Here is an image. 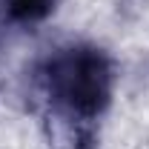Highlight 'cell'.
<instances>
[{
  "mask_svg": "<svg viewBox=\"0 0 149 149\" xmlns=\"http://www.w3.org/2000/svg\"><path fill=\"white\" fill-rule=\"evenodd\" d=\"M49 83L60 100H66L77 112H95L100 109L106 86H109V69L106 60L80 49V52H66L49 66Z\"/></svg>",
  "mask_w": 149,
  "mask_h": 149,
  "instance_id": "6da1fadb",
  "label": "cell"
},
{
  "mask_svg": "<svg viewBox=\"0 0 149 149\" xmlns=\"http://www.w3.org/2000/svg\"><path fill=\"white\" fill-rule=\"evenodd\" d=\"M55 0H9V12L17 20H40L49 15Z\"/></svg>",
  "mask_w": 149,
  "mask_h": 149,
  "instance_id": "7a4b0ae2",
  "label": "cell"
}]
</instances>
